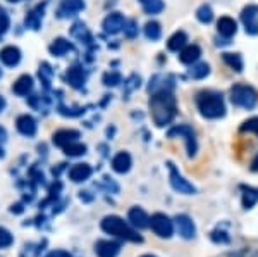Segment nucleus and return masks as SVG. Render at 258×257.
<instances>
[{
  "label": "nucleus",
  "mask_w": 258,
  "mask_h": 257,
  "mask_svg": "<svg viewBox=\"0 0 258 257\" xmlns=\"http://www.w3.org/2000/svg\"><path fill=\"white\" fill-rule=\"evenodd\" d=\"M197 18L200 23H203V24H209L212 23V19H214V11H212V7L210 6H202V7H198V11H197Z\"/></svg>",
  "instance_id": "33"
},
{
  "label": "nucleus",
  "mask_w": 258,
  "mask_h": 257,
  "mask_svg": "<svg viewBox=\"0 0 258 257\" xmlns=\"http://www.w3.org/2000/svg\"><path fill=\"white\" fill-rule=\"evenodd\" d=\"M6 130H4V128H0V142H4V140H6Z\"/></svg>",
  "instance_id": "39"
},
{
  "label": "nucleus",
  "mask_w": 258,
  "mask_h": 257,
  "mask_svg": "<svg viewBox=\"0 0 258 257\" xmlns=\"http://www.w3.org/2000/svg\"><path fill=\"white\" fill-rule=\"evenodd\" d=\"M150 230L157 235L159 238H170L176 231L174 228V219H170L167 214L164 213H155L150 216Z\"/></svg>",
  "instance_id": "5"
},
{
  "label": "nucleus",
  "mask_w": 258,
  "mask_h": 257,
  "mask_svg": "<svg viewBox=\"0 0 258 257\" xmlns=\"http://www.w3.org/2000/svg\"><path fill=\"white\" fill-rule=\"evenodd\" d=\"M7 30H9V16L4 11H0V35H4Z\"/></svg>",
  "instance_id": "36"
},
{
  "label": "nucleus",
  "mask_w": 258,
  "mask_h": 257,
  "mask_svg": "<svg viewBox=\"0 0 258 257\" xmlns=\"http://www.w3.org/2000/svg\"><path fill=\"white\" fill-rule=\"evenodd\" d=\"M16 124H18V131L21 135L24 136H33L36 133V121L31 118V116L28 114H23L18 118V121H16Z\"/></svg>",
  "instance_id": "18"
},
{
  "label": "nucleus",
  "mask_w": 258,
  "mask_h": 257,
  "mask_svg": "<svg viewBox=\"0 0 258 257\" xmlns=\"http://www.w3.org/2000/svg\"><path fill=\"white\" fill-rule=\"evenodd\" d=\"M124 30H126L127 36L129 38H133V36L136 35V28H135V21H129V23L124 24Z\"/></svg>",
  "instance_id": "37"
},
{
  "label": "nucleus",
  "mask_w": 258,
  "mask_h": 257,
  "mask_svg": "<svg viewBox=\"0 0 258 257\" xmlns=\"http://www.w3.org/2000/svg\"><path fill=\"white\" fill-rule=\"evenodd\" d=\"M12 90L18 95H28L33 90V78L28 76V74H23V76L18 78V81L14 83Z\"/></svg>",
  "instance_id": "22"
},
{
  "label": "nucleus",
  "mask_w": 258,
  "mask_h": 257,
  "mask_svg": "<svg viewBox=\"0 0 258 257\" xmlns=\"http://www.w3.org/2000/svg\"><path fill=\"white\" fill-rule=\"evenodd\" d=\"M176 98L167 90H160L150 98V114L157 126H165L176 118Z\"/></svg>",
  "instance_id": "1"
},
{
  "label": "nucleus",
  "mask_w": 258,
  "mask_h": 257,
  "mask_svg": "<svg viewBox=\"0 0 258 257\" xmlns=\"http://www.w3.org/2000/svg\"><path fill=\"white\" fill-rule=\"evenodd\" d=\"M241 131H249V133L258 135V118H251V119H248V121H244L243 126H241ZM251 171L258 173V156L251 163Z\"/></svg>",
  "instance_id": "25"
},
{
  "label": "nucleus",
  "mask_w": 258,
  "mask_h": 257,
  "mask_svg": "<svg viewBox=\"0 0 258 257\" xmlns=\"http://www.w3.org/2000/svg\"><path fill=\"white\" fill-rule=\"evenodd\" d=\"M9 2H19V0H9Z\"/></svg>",
  "instance_id": "43"
},
{
  "label": "nucleus",
  "mask_w": 258,
  "mask_h": 257,
  "mask_svg": "<svg viewBox=\"0 0 258 257\" xmlns=\"http://www.w3.org/2000/svg\"><path fill=\"white\" fill-rule=\"evenodd\" d=\"M80 138V131L76 130H59L55 135H53V143L59 145L60 148H64L66 145L73 143V142H78Z\"/></svg>",
  "instance_id": "17"
},
{
  "label": "nucleus",
  "mask_w": 258,
  "mask_h": 257,
  "mask_svg": "<svg viewBox=\"0 0 258 257\" xmlns=\"http://www.w3.org/2000/svg\"><path fill=\"white\" fill-rule=\"evenodd\" d=\"M174 228H176L179 237L184 240H193L197 237V225L188 214H177L174 218Z\"/></svg>",
  "instance_id": "8"
},
{
  "label": "nucleus",
  "mask_w": 258,
  "mask_h": 257,
  "mask_svg": "<svg viewBox=\"0 0 258 257\" xmlns=\"http://www.w3.org/2000/svg\"><path fill=\"white\" fill-rule=\"evenodd\" d=\"M200 56H202V50H200L198 45H186L181 52H179V61L182 64H195L198 62Z\"/></svg>",
  "instance_id": "20"
},
{
  "label": "nucleus",
  "mask_w": 258,
  "mask_h": 257,
  "mask_svg": "<svg viewBox=\"0 0 258 257\" xmlns=\"http://www.w3.org/2000/svg\"><path fill=\"white\" fill-rule=\"evenodd\" d=\"M210 73V66L207 62H195L193 68L189 69V76L195 78V80H203L205 76H209Z\"/></svg>",
  "instance_id": "27"
},
{
  "label": "nucleus",
  "mask_w": 258,
  "mask_h": 257,
  "mask_svg": "<svg viewBox=\"0 0 258 257\" xmlns=\"http://www.w3.org/2000/svg\"><path fill=\"white\" fill-rule=\"evenodd\" d=\"M0 61H2L6 66H9V68H12V66H18L19 61H21V50L18 47H12V45H9V47H6V48L0 50Z\"/></svg>",
  "instance_id": "19"
},
{
  "label": "nucleus",
  "mask_w": 258,
  "mask_h": 257,
  "mask_svg": "<svg viewBox=\"0 0 258 257\" xmlns=\"http://www.w3.org/2000/svg\"><path fill=\"white\" fill-rule=\"evenodd\" d=\"M124 24H126L124 16L119 14V12H112V14H109L103 19V31L109 33V35H115V33L122 31Z\"/></svg>",
  "instance_id": "12"
},
{
  "label": "nucleus",
  "mask_w": 258,
  "mask_h": 257,
  "mask_svg": "<svg viewBox=\"0 0 258 257\" xmlns=\"http://www.w3.org/2000/svg\"><path fill=\"white\" fill-rule=\"evenodd\" d=\"M120 252V243L115 240H98L95 243L97 257H117Z\"/></svg>",
  "instance_id": "10"
},
{
  "label": "nucleus",
  "mask_w": 258,
  "mask_h": 257,
  "mask_svg": "<svg viewBox=\"0 0 258 257\" xmlns=\"http://www.w3.org/2000/svg\"><path fill=\"white\" fill-rule=\"evenodd\" d=\"M100 228H102L103 233L110 235V237H115L117 240H124V242H133V243L143 242L138 230L133 228L129 221H124L122 218L115 216V214H110V216L103 218L102 221H100Z\"/></svg>",
  "instance_id": "2"
},
{
  "label": "nucleus",
  "mask_w": 258,
  "mask_h": 257,
  "mask_svg": "<svg viewBox=\"0 0 258 257\" xmlns=\"http://www.w3.org/2000/svg\"><path fill=\"white\" fill-rule=\"evenodd\" d=\"M169 138H174V136H181L186 142V148H188V156L193 157L197 154V138H195V131L193 128L188 126V124H179V126H174L169 130Z\"/></svg>",
  "instance_id": "7"
},
{
  "label": "nucleus",
  "mask_w": 258,
  "mask_h": 257,
  "mask_svg": "<svg viewBox=\"0 0 258 257\" xmlns=\"http://www.w3.org/2000/svg\"><path fill=\"white\" fill-rule=\"evenodd\" d=\"M145 35H147L148 40H159L162 35V28L157 21H150V23L145 24Z\"/></svg>",
  "instance_id": "32"
},
{
  "label": "nucleus",
  "mask_w": 258,
  "mask_h": 257,
  "mask_svg": "<svg viewBox=\"0 0 258 257\" xmlns=\"http://www.w3.org/2000/svg\"><path fill=\"white\" fill-rule=\"evenodd\" d=\"M131 166H133V159L127 152H119V154H115L114 159H112V169H114L115 173H119V175L127 173L129 169H131Z\"/></svg>",
  "instance_id": "16"
},
{
  "label": "nucleus",
  "mask_w": 258,
  "mask_h": 257,
  "mask_svg": "<svg viewBox=\"0 0 258 257\" xmlns=\"http://www.w3.org/2000/svg\"><path fill=\"white\" fill-rule=\"evenodd\" d=\"M217 31L222 38L231 40L236 35V31H238V24H236V21L232 18H229V16H222L217 21Z\"/></svg>",
  "instance_id": "14"
},
{
  "label": "nucleus",
  "mask_w": 258,
  "mask_h": 257,
  "mask_svg": "<svg viewBox=\"0 0 258 257\" xmlns=\"http://www.w3.org/2000/svg\"><path fill=\"white\" fill-rule=\"evenodd\" d=\"M91 173H93V169H91L90 164H74L69 169V178L74 183H83L91 176Z\"/></svg>",
  "instance_id": "15"
},
{
  "label": "nucleus",
  "mask_w": 258,
  "mask_h": 257,
  "mask_svg": "<svg viewBox=\"0 0 258 257\" xmlns=\"http://www.w3.org/2000/svg\"><path fill=\"white\" fill-rule=\"evenodd\" d=\"M241 205H243L244 211L253 209L258 204V188L249 185H241Z\"/></svg>",
  "instance_id": "13"
},
{
  "label": "nucleus",
  "mask_w": 258,
  "mask_h": 257,
  "mask_svg": "<svg viewBox=\"0 0 258 257\" xmlns=\"http://www.w3.org/2000/svg\"><path fill=\"white\" fill-rule=\"evenodd\" d=\"M251 257H258V250H256V252H255V254H253Z\"/></svg>",
  "instance_id": "42"
},
{
  "label": "nucleus",
  "mask_w": 258,
  "mask_h": 257,
  "mask_svg": "<svg viewBox=\"0 0 258 257\" xmlns=\"http://www.w3.org/2000/svg\"><path fill=\"white\" fill-rule=\"evenodd\" d=\"M231 102L241 109H253L258 102V93L249 85H234L231 88Z\"/></svg>",
  "instance_id": "4"
},
{
  "label": "nucleus",
  "mask_w": 258,
  "mask_h": 257,
  "mask_svg": "<svg viewBox=\"0 0 258 257\" xmlns=\"http://www.w3.org/2000/svg\"><path fill=\"white\" fill-rule=\"evenodd\" d=\"M0 74H2V73H0Z\"/></svg>",
  "instance_id": "44"
},
{
  "label": "nucleus",
  "mask_w": 258,
  "mask_h": 257,
  "mask_svg": "<svg viewBox=\"0 0 258 257\" xmlns=\"http://www.w3.org/2000/svg\"><path fill=\"white\" fill-rule=\"evenodd\" d=\"M62 150H64V154L69 156V157H78V156H83L86 152V145H83L80 140H78V142H73V143L66 145Z\"/></svg>",
  "instance_id": "29"
},
{
  "label": "nucleus",
  "mask_w": 258,
  "mask_h": 257,
  "mask_svg": "<svg viewBox=\"0 0 258 257\" xmlns=\"http://www.w3.org/2000/svg\"><path fill=\"white\" fill-rule=\"evenodd\" d=\"M66 76H68V81L74 86V88H81V86L85 85V73H83V69L78 68V66L71 68Z\"/></svg>",
  "instance_id": "24"
},
{
  "label": "nucleus",
  "mask_w": 258,
  "mask_h": 257,
  "mask_svg": "<svg viewBox=\"0 0 258 257\" xmlns=\"http://www.w3.org/2000/svg\"><path fill=\"white\" fill-rule=\"evenodd\" d=\"M222 59H224V62L229 66V68L232 69V71H236V73H241L243 71V59H241V56L239 54H224L222 56Z\"/></svg>",
  "instance_id": "26"
},
{
  "label": "nucleus",
  "mask_w": 258,
  "mask_h": 257,
  "mask_svg": "<svg viewBox=\"0 0 258 257\" xmlns=\"http://www.w3.org/2000/svg\"><path fill=\"white\" fill-rule=\"evenodd\" d=\"M12 243H14V237H12V233L9 230H6V228L0 226V248H7V247H11Z\"/></svg>",
  "instance_id": "34"
},
{
  "label": "nucleus",
  "mask_w": 258,
  "mask_h": 257,
  "mask_svg": "<svg viewBox=\"0 0 258 257\" xmlns=\"http://www.w3.org/2000/svg\"><path fill=\"white\" fill-rule=\"evenodd\" d=\"M120 81V76L117 73H107L105 74V78H103V83H105L107 86H114V85H117V83Z\"/></svg>",
  "instance_id": "35"
},
{
  "label": "nucleus",
  "mask_w": 258,
  "mask_h": 257,
  "mask_svg": "<svg viewBox=\"0 0 258 257\" xmlns=\"http://www.w3.org/2000/svg\"><path fill=\"white\" fill-rule=\"evenodd\" d=\"M71 50V43L69 41H66L64 38H57L53 40V43L50 45V52L53 54V56H64L66 52Z\"/></svg>",
  "instance_id": "31"
},
{
  "label": "nucleus",
  "mask_w": 258,
  "mask_h": 257,
  "mask_svg": "<svg viewBox=\"0 0 258 257\" xmlns=\"http://www.w3.org/2000/svg\"><path fill=\"white\" fill-rule=\"evenodd\" d=\"M241 23L248 35H258V6H246L241 11Z\"/></svg>",
  "instance_id": "9"
},
{
  "label": "nucleus",
  "mask_w": 258,
  "mask_h": 257,
  "mask_svg": "<svg viewBox=\"0 0 258 257\" xmlns=\"http://www.w3.org/2000/svg\"><path fill=\"white\" fill-rule=\"evenodd\" d=\"M6 107V100H4L2 97H0V113H2V109Z\"/></svg>",
  "instance_id": "40"
},
{
  "label": "nucleus",
  "mask_w": 258,
  "mask_h": 257,
  "mask_svg": "<svg viewBox=\"0 0 258 257\" xmlns=\"http://www.w3.org/2000/svg\"><path fill=\"white\" fill-rule=\"evenodd\" d=\"M169 168V181H170V186L176 190L177 193H182V195H195L197 193V186L193 183H189L184 176L179 173V169L174 166L172 163L167 164Z\"/></svg>",
  "instance_id": "6"
},
{
  "label": "nucleus",
  "mask_w": 258,
  "mask_h": 257,
  "mask_svg": "<svg viewBox=\"0 0 258 257\" xmlns=\"http://www.w3.org/2000/svg\"><path fill=\"white\" fill-rule=\"evenodd\" d=\"M197 107L207 119H220L226 116V104L222 95L212 90H203L197 95Z\"/></svg>",
  "instance_id": "3"
},
{
  "label": "nucleus",
  "mask_w": 258,
  "mask_h": 257,
  "mask_svg": "<svg viewBox=\"0 0 258 257\" xmlns=\"http://www.w3.org/2000/svg\"><path fill=\"white\" fill-rule=\"evenodd\" d=\"M210 238H212V242H215V243H229L231 242V235H229V231L227 230H224L222 226H217L214 231L210 233Z\"/></svg>",
  "instance_id": "30"
},
{
  "label": "nucleus",
  "mask_w": 258,
  "mask_h": 257,
  "mask_svg": "<svg viewBox=\"0 0 258 257\" xmlns=\"http://www.w3.org/2000/svg\"><path fill=\"white\" fill-rule=\"evenodd\" d=\"M186 45H188V36H186L184 31H176L167 41L169 50H172V52H181Z\"/></svg>",
  "instance_id": "21"
},
{
  "label": "nucleus",
  "mask_w": 258,
  "mask_h": 257,
  "mask_svg": "<svg viewBox=\"0 0 258 257\" xmlns=\"http://www.w3.org/2000/svg\"><path fill=\"white\" fill-rule=\"evenodd\" d=\"M85 4L83 0H62V6H60V16H74L76 12H80Z\"/></svg>",
  "instance_id": "23"
},
{
  "label": "nucleus",
  "mask_w": 258,
  "mask_h": 257,
  "mask_svg": "<svg viewBox=\"0 0 258 257\" xmlns=\"http://www.w3.org/2000/svg\"><path fill=\"white\" fill-rule=\"evenodd\" d=\"M127 221L131 223V226L136 228V230H143V228H148L150 225V216L145 213V209H141L140 205H135L129 209Z\"/></svg>",
  "instance_id": "11"
},
{
  "label": "nucleus",
  "mask_w": 258,
  "mask_h": 257,
  "mask_svg": "<svg viewBox=\"0 0 258 257\" xmlns=\"http://www.w3.org/2000/svg\"><path fill=\"white\" fill-rule=\"evenodd\" d=\"M141 257H155V255H150V254H147V255H141Z\"/></svg>",
  "instance_id": "41"
},
{
  "label": "nucleus",
  "mask_w": 258,
  "mask_h": 257,
  "mask_svg": "<svg viewBox=\"0 0 258 257\" xmlns=\"http://www.w3.org/2000/svg\"><path fill=\"white\" fill-rule=\"evenodd\" d=\"M45 257H69V254L66 250H52L50 254H47Z\"/></svg>",
  "instance_id": "38"
},
{
  "label": "nucleus",
  "mask_w": 258,
  "mask_h": 257,
  "mask_svg": "<svg viewBox=\"0 0 258 257\" xmlns=\"http://www.w3.org/2000/svg\"><path fill=\"white\" fill-rule=\"evenodd\" d=\"M140 4L147 14H159L164 9V2L162 0H140Z\"/></svg>",
  "instance_id": "28"
}]
</instances>
